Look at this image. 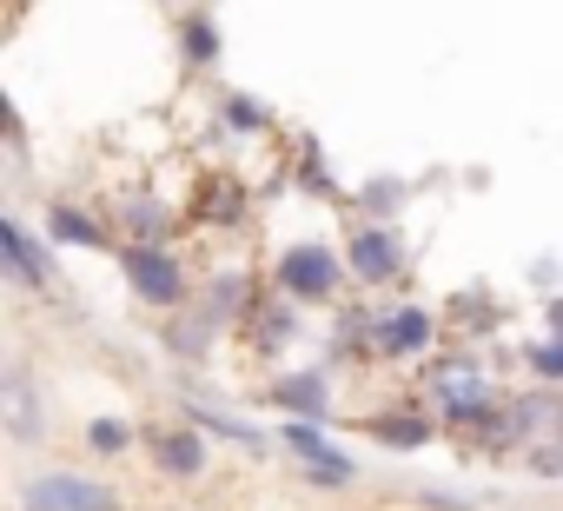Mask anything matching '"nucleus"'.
<instances>
[{
	"instance_id": "f257e3e1",
	"label": "nucleus",
	"mask_w": 563,
	"mask_h": 511,
	"mask_svg": "<svg viewBox=\"0 0 563 511\" xmlns=\"http://www.w3.org/2000/svg\"><path fill=\"white\" fill-rule=\"evenodd\" d=\"M286 286L292 293H332L339 286V260L325 246H292L286 252Z\"/></svg>"
},
{
	"instance_id": "f03ea898",
	"label": "nucleus",
	"mask_w": 563,
	"mask_h": 511,
	"mask_svg": "<svg viewBox=\"0 0 563 511\" xmlns=\"http://www.w3.org/2000/svg\"><path fill=\"white\" fill-rule=\"evenodd\" d=\"M286 438H292V452H299V458H306L312 471H325L332 485H345V478H352V458H345V452H332V445H325V432H319L312 418L286 425Z\"/></svg>"
},
{
	"instance_id": "7ed1b4c3",
	"label": "nucleus",
	"mask_w": 563,
	"mask_h": 511,
	"mask_svg": "<svg viewBox=\"0 0 563 511\" xmlns=\"http://www.w3.org/2000/svg\"><path fill=\"white\" fill-rule=\"evenodd\" d=\"M126 273H133V286H140L146 300H173V293H179V267L159 260V252H133Z\"/></svg>"
},
{
	"instance_id": "20e7f679",
	"label": "nucleus",
	"mask_w": 563,
	"mask_h": 511,
	"mask_svg": "<svg viewBox=\"0 0 563 511\" xmlns=\"http://www.w3.org/2000/svg\"><path fill=\"white\" fill-rule=\"evenodd\" d=\"M352 267H358L365 280H391V267H398V246H391V232H358V246H352Z\"/></svg>"
},
{
	"instance_id": "39448f33",
	"label": "nucleus",
	"mask_w": 563,
	"mask_h": 511,
	"mask_svg": "<svg viewBox=\"0 0 563 511\" xmlns=\"http://www.w3.org/2000/svg\"><path fill=\"white\" fill-rule=\"evenodd\" d=\"M159 465H166V471H199V465H206L199 432H166V438H159Z\"/></svg>"
},
{
	"instance_id": "423d86ee",
	"label": "nucleus",
	"mask_w": 563,
	"mask_h": 511,
	"mask_svg": "<svg viewBox=\"0 0 563 511\" xmlns=\"http://www.w3.org/2000/svg\"><path fill=\"white\" fill-rule=\"evenodd\" d=\"M424 339H431V319H424V313H398V319L385 326V346H391V352H418Z\"/></svg>"
},
{
	"instance_id": "0eeeda50",
	"label": "nucleus",
	"mask_w": 563,
	"mask_h": 511,
	"mask_svg": "<svg viewBox=\"0 0 563 511\" xmlns=\"http://www.w3.org/2000/svg\"><path fill=\"white\" fill-rule=\"evenodd\" d=\"M54 485H60V504L67 511H113V498L100 485H87V478H54Z\"/></svg>"
},
{
	"instance_id": "6e6552de",
	"label": "nucleus",
	"mask_w": 563,
	"mask_h": 511,
	"mask_svg": "<svg viewBox=\"0 0 563 511\" xmlns=\"http://www.w3.org/2000/svg\"><path fill=\"white\" fill-rule=\"evenodd\" d=\"M278 399H286V405H299V412H325V379L299 372V379H286V385H278Z\"/></svg>"
},
{
	"instance_id": "1a4fd4ad",
	"label": "nucleus",
	"mask_w": 563,
	"mask_h": 511,
	"mask_svg": "<svg viewBox=\"0 0 563 511\" xmlns=\"http://www.w3.org/2000/svg\"><path fill=\"white\" fill-rule=\"evenodd\" d=\"M0 239H8V260H14V273H21V280H41V252L27 246V232H21L14 219L0 226Z\"/></svg>"
},
{
	"instance_id": "9d476101",
	"label": "nucleus",
	"mask_w": 563,
	"mask_h": 511,
	"mask_svg": "<svg viewBox=\"0 0 563 511\" xmlns=\"http://www.w3.org/2000/svg\"><path fill=\"white\" fill-rule=\"evenodd\" d=\"M120 445H126V425L120 418H100L93 425V452H120Z\"/></svg>"
},
{
	"instance_id": "9b49d317",
	"label": "nucleus",
	"mask_w": 563,
	"mask_h": 511,
	"mask_svg": "<svg viewBox=\"0 0 563 511\" xmlns=\"http://www.w3.org/2000/svg\"><path fill=\"white\" fill-rule=\"evenodd\" d=\"M54 226H60V232H67V239H74V246H93V239H100V232H93V226H87V219H80V213H60V219H54Z\"/></svg>"
},
{
	"instance_id": "f8f14e48",
	"label": "nucleus",
	"mask_w": 563,
	"mask_h": 511,
	"mask_svg": "<svg viewBox=\"0 0 563 511\" xmlns=\"http://www.w3.org/2000/svg\"><path fill=\"white\" fill-rule=\"evenodd\" d=\"M385 438H391V445H418V438H424V425H411V418H391V425H385Z\"/></svg>"
},
{
	"instance_id": "ddd939ff",
	"label": "nucleus",
	"mask_w": 563,
	"mask_h": 511,
	"mask_svg": "<svg viewBox=\"0 0 563 511\" xmlns=\"http://www.w3.org/2000/svg\"><path fill=\"white\" fill-rule=\"evenodd\" d=\"M537 366H543V372H563V346H550V352H537Z\"/></svg>"
},
{
	"instance_id": "4468645a",
	"label": "nucleus",
	"mask_w": 563,
	"mask_h": 511,
	"mask_svg": "<svg viewBox=\"0 0 563 511\" xmlns=\"http://www.w3.org/2000/svg\"><path fill=\"white\" fill-rule=\"evenodd\" d=\"M556 326H563V306H556Z\"/></svg>"
}]
</instances>
